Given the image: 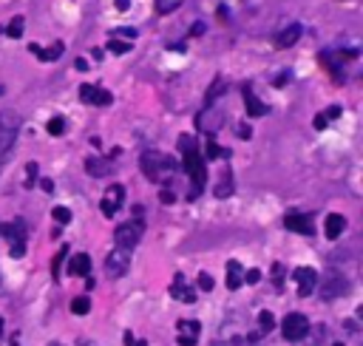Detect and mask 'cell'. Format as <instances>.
<instances>
[{
	"mask_svg": "<svg viewBox=\"0 0 363 346\" xmlns=\"http://www.w3.org/2000/svg\"><path fill=\"white\" fill-rule=\"evenodd\" d=\"M292 281L298 284V295H312L315 287H318V273L312 267H295L292 270Z\"/></svg>",
	"mask_w": 363,
	"mask_h": 346,
	"instance_id": "obj_8",
	"label": "cell"
},
{
	"mask_svg": "<svg viewBox=\"0 0 363 346\" xmlns=\"http://www.w3.org/2000/svg\"><path fill=\"white\" fill-rule=\"evenodd\" d=\"M225 91H227V83H225L222 77H216V80H213V85H210V91L205 94V108H213V102H216Z\"/></svg>",
	"mask_w": 363,
	"mask_h": 346,
	"instance_id": "obj_22",
	"label": "cell"
},
{
	"mask_svg": "<svg viewBox=\"0 0 363 346\" xmlns=\"http://www.w3.org/2000/svg\"><path fill=\"white\" fill-rule=\"evenodd\" d=\"M80 100L85 102V105H100V108H105V105H111L114 102V94L111 91H105V88H100V85H83L80 88Z\"/></svg>",
	"mask_w": 363,
	"mask_h": 346,
	"instance_id": "obj_9",
	"label": "cell"
},
{
	"mask_svg": "<svg viewBox=\"0 0 363 346\" xmlns=\"http://www.w3.org/2000/svg\"><path fill=\"white\" fill-rule=\"evenodd\" d=\"M0 94H4V85H0Z\"/></svg>",
	"mask_w": 363,
	"mask_h": 346,
	"instance_id": "obj_50",
	"label": "cell"
},
{
	"mask_svg": "<svg viewBox=\"0 0 363 346\" xmlns=\"http://www.w3.org/2000/svg\"><path fill=\"white\" fill-rule=\"evenodd\" d=\"M236 133H239V139H250L253 136V128H247V122H239L236 125Z\"/></svg>",
	"mask_w": 363,
	"mask_h": 346,
	"instance_id": "obj_35",
	"label": "cell"
},
{
	"mask_svg": "<svg viewBox=\"0 0 363 346\" xmlns=\"http://www.w3.org/2000/svg\"><path fill=\"white\" fill-rule=\"evenodd\" d=\"M159 196H162V202H165V205H173V193H170V191H162Z\"/></svg>",
	"mask_w": 363,
	"mask_h": 346,
	"instance_id": "obj_45",
	"label": "cell"
},
{
	"mask_svg": "<svg viewBox=\"0 0 363 346\" xmlns=\"http://www.w3.org/2000/svg\"><path fill=\"white\" fill-rule=\"evenodd\" d=\"M69 275H91V258L85 253H77L69 261Z\"/></svg>",
	"mask_w": 363,
	"mask_h": 346,
	"instance_id": "obj_18",
	"label": "cell"
},
{
	"mask_svg": "<svg viewBox=\"0 0 363 346\" xmlns=\"http://www.w3.org/2000/svg\"><path fill=\"white\" fill-rule=\"evenodd\" d=\"M199 290H205V292L213 290V275L210 273H199Z\"/></svg>",
	"mask_w": 363,
	"mask_h": 346,
	"instance_id": "obj_34",
	"label": "cell"
},
{
	"mask_svg": "<svg viewBox=\"0 0 363 346\" xmlns=\"http://www.w3.org/2000/svg\"><path fill=\"white\" fill-rule=\"evenodd\" d=\"M242 94H244V108H247L250 117H267V114H270V105H264V102L253 94V85H244Z\"/></svg>",
	"mask_w": 363,
	"mask_h": 346,
	"instance_id": "obj_12",
	"label": "cell"
},
{
	"mask_svg": "<svg viewBox=\"0 0 363 346\" xmlns=\"http://www.w3.org/2000/svg\"><path fill=\"white\" fill-rule=\"evenodd\" d=\"M85 170H88V177L102 179V177H108V173H111V162L108 159H100V156H88L85 159Z\"/></svg>",
	"mask_w": 363,
	"mask_h": 346,
	"instance_id": "obj_16",
	"label": "cell"
},
{
	"mask_svg": "<svg viewBox=\"0 0 363 346\" xmlns=\"http://www.w3.org/2000/svg\"><path fill=\"white\" fill-rule=\"evenodd\" d=\"M273 278H275V284H281V275H284V267L281 264H273V273H270Z\"/></svg>",
	"mask_w": 363,
	"mask_h": 346,
	"instance_id": "obj_40",
	"label": "cell"
},
{
	"mask_svg": "<svg viewBox=\"0 0 363 346\" xmlns=\"http://www.w3.org/2000/svg\"><path fill=\"white\" fill-rule=\"evenodd\" d=\"M52 216L57 219V225H69V222H71V210H69V208H63V205H57V208L52 210Z\"/></svg>",
	"mask_w": 363,
	"mask_h": 346,
	"instance_id": "obj_31",
	"label": "cell"
},
{
	"mask_svg": "<svg viewBox=\"0 0 363 346\" xmlns=\"http://www.w3.org/2000/svg\"><path fill=\"white\" fill-rule=\"evenodd\" d=\"M170 295H173L176 301H185V304H194V301H196V292H194V290L185 284V278H176V281H173Z\"/></svg>",
	"mask_w": 363,
	"mask_h": 346,
	"instance_id": "obj_17",
	"label": "cell"
},
{
	"mask_svg": "<svg viewBox=\"0 0 363 346\" xmlns=\"http://www.w3.org/2000/svg\"><path fill=\"white\" fill-rule=\"evenodd\" d=\"M258 278H261V273H258V270H247V273H244V281H247V284H256Z\"/></svg>",
	"mask_w": 363,
	"mask_h": 346,
	"instance_id": "obj_39",
	"label": "cell"
},
{
	"mask_svg": "<svg viewBox=\"0 0 363 346\" xmlns=\"http://www.w3.org/2000/svg\"><path fill=\"white\" fill-rule=\"evenodd\" d=\"M18 133H20V117L15 111H0V159L15 148Z\"/></svg>",
	"mask_w": 363,
	"mask_h": 346,
	"instance_id": "obj_3",
	"label": "cell"
},
{
	"mask_svg": "<svg viewBox=\"0 0 363 346\" xmlns=\"http://www.w3.org/2000/svg\"><path fill=\"white\" fill-rule=\"evenodd\" d=\"M0 335H4V321H0Z\"/></svg>",
	"mask_w": 363,
	"mask_h": 346,
	"instance_id": "obj_48",
	"label": "cell"
},
{
	"mask_svg": "<svg viewBox=\"0 0 363 346\" xmlns=\"http://www.w3.org/2000/svg\"><path fill=\"white\" fill-rule=\"evenodd\" d=\"M179 153H182V165H185L188 170V177H191V193L188 199H199L202 191H205V182H208V170H205V156L199 150V142L196 136L191 133H182L179 142H176Z\"/></svg>",
	"mask_w": 363,
	"mask_h": 346,
	"instance_id": "obj_1",
	"label": "cell"
},
{
	"mask_svg": "<svg viewBox=\"0 0 363 346\" xmlns=\"http://www.w3.org/2000/svg\"><path fill=\"white\" fill-rule=\"evenodd\" d=\"M0 230H4L6 239L12 241V256L20 258L23 250H26V225H23V219H18V222H12V225H6V227H0Z\"/></svg>",
	"mask_w": 363,
	"mask_h": 346,
	"instance_id": "obj_7",
	"label": "cell"
},
{
	"mask_svg": "<svg viewBox=\"0 0 363 346\" xmlns=\"http://www.w3.org/2000/svg\"><path fill=\"white\" fill-rule=\"evenodd\" d=\"M230 193H233V177H230V170H225L222 179H219V185H216V196H219V199H227Z\"/></svg>",
	"mask_w": 363,
	"mask_h": 346,
	"instance_id": "obj_23",
	"label": "cell"
},
{
	"mask_svg": "<svg viewBox=\"0 0 363 346\" xmlns=\"http://www.w3.org/2000/svg\"><path fill=\"white\" fill-rule=\"evenodd\" d=\"M346 230V219L340 216V213H329L326 216V222H323V233H326V239H340V233Z\"/></svg>",
	"mask_w": 363,
	"mask_h": 346,
	"instance_id": "obj_15",
	"label": "cell"
},
{
	"mask_svg": "<svg viewBox=\"0 0 363 346\" xmlns=\"http://www.w3.org/2000/svg\"><path fill=\"white\" fill-rule=\"evenodd\" d=\"M105 49H108L111 54H128V52H131V43H125V40H119V37H111Z\"/></svg>",
	"mask_w": 363,
	"mask_h": 346,
	"instance_id": "obj_29",
	"label": "cell"
},
{
	"mask_svg": "<svg viewBox=\"0 0 363 346\" xmlns=\"http://www.w3.org/2000/svg\"><path fill=\"white\" fill-rule=\"evenodd\" d=\"M153 4H156V15H170L185 4V0H153Z\"/></svg>",
	"mask_w": 363,
	"mask_h": 346,
	"instance_id": "obj_26",
	"label": "cell"
},
{
	"mask_svg": "<svg viewBox=\"0 0 363 346\" xmlns=\"http://www.w3.org/2000/svg\"><path fill=\"white\" fill-rule=\"evenodd\" d=\"M23 29H26V20H23V15H18V18H12V23H9L4 32H6L12 40H20V37H23Z\"/></svg>",
	"mask_w": 363,
	"mask_h": 346,
	"instance_id": "obj_24",
	"label": "cell"
},
{
	"mask_svg": "<svg viewBox=\"0 0 363 346\" xmlns=\"http://www.w3.org/2000/svg\"><path fill=\"white\" fill-rule=\"evenodd\" d=\"M74 66H77V71H85V68H88V63H85L83 57H77V63H74Z\"/></svg>",
	"mask_w": 363,
	"mask_h": 346,
	"instance_id": "obj_47",
	"label": "cell"
},
{
	"mask_svg": "<svg viewBox=\"0 0 363 346\" xmlns=\"http://www.w3.org/2000/svg\"><path fill=\"white\" fill-rule=\"evenodd\" d=\"M29 52H32V54H37L43 63H54V60L63 54V43H54V46H49V49H40V46H35V43H32V46H29Z\"/></svg>",
	"mask_w": 363,
	"mask_h": 346,
	"instance_id": "obj_20",
	"label": "cell"
},
{
	"mask_svg": "<svg viewBox=\"0 0 363 346\" xmlns=\"http://www.w3.org/2000/svg\"><path fill=\"white\" fill-rule=\"evenodd\" d=\"M309 332V321L301 315V312H290L284 321H281V335L287 340H304Z\"/></svg>",
	"mask_w": 363,
	"mask_h": 346,
	"instance_id": "obj_6",
	"label": "cell"
},
{
	"mask_svg": "<svg viewBox=\"0 0 363 346\" xmlns=\"http://www.w3.org/2000/svg\"><path fill=\"white\" fill-rule=\"evenodd\" d=\"M71 312H74V315H88V312H91V298H88V295H77V298L71 301Z\"/></svg>",
	"mask_w": 363,
	"mask_h": 346,
	"instance_id": "obj_27",
	"label": "cell"
},
{
	"mask_svg": "<svg viewBox=\"0 0 363 346\" xmlns=\"http://www.w3.org/2000/svg\"><path fill=\"white\" fill-rule=\"evenodd\" d=\"M35 182H37V165L29 162V165H26V188H32Z\"/></svg>",
	"mask_w": 363,
	"mask_h": 346,
	"instance_id": "obj_33",
	"label": "cell"
},
{
	"mask_svg": "<svg viewBox=\"0 0 363 346\" xmlns=\"http://www.w3.org/2000/svg\"><path fill=\"white\" fill-rule=\"evenodd\" d=\"M100 210H102V216L105 219H114V213H117V208L108 202V199H102V205H100Z\"/></svg>",
	"mask_w": 363,
	"mask_h": 346,
	"instance_id": "obj_36",
	"label": "cell"
},
{
	"mask_svg": "<svg viewBox=\"0 0 363 346\" xmlns=\"http://www.w3.org/2000/svg\"><path fill=\"white\" fill-rule=\"evenodd\" d=\"M205 156H208V159H230V150L219 148V145L210 139V142H208V148H205Z\"/></svg>",
	"mask_w": 363,
	"mask_h": 346,
	"instance_id": "obj_28",
	"label": "cell"
},
{
	"mask_svg": "<svg viewBox=\"0 0 363 346\" xmlns=\"http://www.w3.org/2000/svg\"><path fill=\"white\" fill-rule=\"evenodd\" d=\"M63 258H66V250H60L57 258H54V267H52V270H54V278H60V264H63Z\"/></svg>",
	"mask_w": 363,
	"mask_h": 346,
	"instance_id": "obj_38",
	"label": "cell"
},
{
	"mask_svg": "<svg viewBox=\"0 0 363 346\" xmlns=\"http://www.w3.org/2000/svg\"><path fill=\"white\" fill-rule=\"evenodd\" d=\"M105 199L119 210V208H122V202H125V188H122V185H111V188L105 191Z\"/></svg>",
	"mask_w": 363,
	"mask_h": 346,
	"instance_id": "obj_25",
	"label": "cell"
},
{
	"mask_svg": "<svg viewBox=\"0 0 363 346\" xmlns=\"http://www.w3.org/2000/svg\"><path fill=\"white\" fill-rule=\"evenodd\" d=\"M284 227L292 230V233H301V236H312L315 233V222L307 213H287L284 216Z\"/></svg>",
	"mask_w": 363,
	"mask_h": 346,
	"instance_id": "obj_10",
	"label": "cell"
},
{
	"mask_svg": "<svg viewBox=\"0 0 363 346\" xmlns=\"http://www.w3.org/2000/svg\"><path fill=\"white\" fill-rule=\"evenodd\" d=\"M323 117H326V119H338V117H340V105H332V108H329Z\"/></svg>",
	"mask_w": 363,
	"mask_h": 346,
	"instance_id": "obj_41",
	"label": "cell"
},
{
	"mask_svg": "<svg viewBox=\"0 0 363 346\" xmlns=\"http://www.w3.org/2000/svg\"><path fill=\"white\" fill-rule=\"evenodd\" d=\"M46 128H49V133H52V136H63V131H66V119H63V117H54Z\"/></svg>",
	"mask_w": 363,
	"mask_h": 346,
	"instance_id": "obj_30",
	"label": "cell"
},
{
	"mask_svg": "<svg viewBox=\"0 0 363 346\" xmlns=\"http://www.w3.org/2000/svg\"><path fill=\"white\" fill-rule=\"evenodd\" d=\"M145 236V225L139 219L133 222H122L117 230H114V247H125V250H133Z\"/></svg>",
	"mask_w": 363,
	"mask_h": 346,
	"instance_id": "obj_4",
	"label": "cell"
},
{
	"mask_svg": "<svg viewBox=\"0 0 363 346\" xmlns=\"http://www.w3.org/2000/svg\"><path fill=\"white\" fill-rule=\"evenodd\" d=\"M128 6H131V0H117V9L119 12H128Z\"/></svg>",
	"mask_w": 363,
	"mask_h": 346,
	"instance_id": "obj_46",
	"label": "cell"
},
{
	"mask_svg": "<svg viewBox=\"0 0 363 346\" xmlns=\"http://www.w3.org/2000/svg\"><path fill=\"white\" fill-rule=\"evenodd\" d=\"M111 37H122L125 43H131V40H136L139 35H136V29H114V32H111Z\"/></svg>",
	"mask_w": 363,
	"mask_h": 346,
	"instance_id": "obj_32",
	"label": "cell"
},
{
	"mask_svg": "<svg viewBox=\"0 0 363 346\" xmlns=\"http://www.w3.org/2000/svg\"><path fill=\"white\" fill-rule=\"evenodd\" d=\"M301 32H304V29H301L298 23H290L284 32H278V35H275V46H278V49H290V46H295V43L301 40Z\"/></svg>",
	"mask_w": 363,
	"mask_h": 346,
	"instance_id": "obj_14",
	"label": "cell"
},
{
	"mask_svg": "<svg viewBox=\"0 0 363 346\" xmlns=\"http://www.w3.org/2000/svg\"><path fill=\"white\" fill-rule=\"evenodd\" d=\"M230 346H258V343H256V340H250V338H247V340H242V338H236V340H233Z\"/></svg>",
	"mask_w": 363,
	"mask_h": 346,
	"instance_id": "obj_42",
	"label": "cell"
},
{
	"mask_svg": "<svg viewBox=\"0 0 363 346\" xmlns=\"http://www.w3.org/2000/svg\"><path fill=\"white\" fill-rule=\"evenodd\" d=\"M128 267H131V250H125V247H114V250L105 256V275H108V278H119V275H125V273H128Z\"/></svg>",
	"mask_w": 363,
	"mask_h": 346,
	"instance_id": "obj_5",
	"label": "cell"
},
{
	"mask_svg": "<svg viewBox=\"0 0 363 346\" xmlns=\"http://www.w3.org/2000/svg\"><path fill=\"white\" fill-rule=\"evenodd\" d=\"M40 188H43L46 193H52V191H54V182H52V179H40Z\"/></svg>",
	"mask_w": 363,
	"mask_h": 346,
	"instance_id": "obj_43",
	"label": "cell"
},
{
	"mask_svg": "<svg viewBox=\"0 0 363 346\" xmlns=\"http://www.w3.org/2000/svg\"><path fill=\"white\" fill-rule=\"evenodd\" d=\"M326 122H329V119H326L323 114H318V117L312 119V128H315V131H323V128H326Z\"/></svg>",
	"mask_w": 363,
	"mask_h": 346,
	"instance_id": "obj_37",
	"label": "cell"
},
{
	"mask_svg": "<svg viewBox=\"0 0 363 346\" xmlns=\"http://www.w3.org/2000/svg\"><path fill=\"white\" fill-rule=\"evenodd\" d=\"M242 284H244V270H242V264L239 261H227V290H242Z\"/></svg>",
	"mask_w": 363,
	"mask_h": 346,
	"instance_id": "obj_19",
	"label": "cell"
},
{
	"mask_svg": "<svg viewBox=\"0 0 363 346\" xmlns=\"http://www.w3.org/2000/svg\"><path fill=\"white\" fill-rule=\"evenodd\" d=\"M349 292V281L343 275H332L326 278V284L321 287V295L323 298H338V295H346Z\"/></svg>",
	"mask_w": 363,
	"mask_h": 346,
	"instance_id": "obj_13",
	"label": "cell"
},
{
	"mask_svg": "<svg viewBox=\"0 0 363 346\" xmlns=\"http://www.w3.org/2000/svg\"><path fill=\"white\" fill-rule=\"evenodd\" d=\"M136 346H148V343H145V340H139V343H136Z\"/></svg>",
	"mask_w": 363,
	"mask_h": 346,
	"instance_id": "obj_49",
	"label": "cell"
},
{
	"mask_svg": "<svg viewBox=\"0 0 363 346\" xmlns=\"http://www.w3.org/2000/svg\"><path fill=\"white\" fill-rule=\"evenodd\" d=\"M142 170H145V177L150 182H167L173 173H176V162L167 159L159 150H145L142 153Z\"/></svg>",
	"mask_w": 363,
	"mask_h": 346,
	"instance_id": "obj_2",
	"label": "cell"
},
{
	"mask_svg": "<svg viewBox=\"0 0 363 346\" xmlns=\"http://www.w3.org/2000/svg\"><path fill=\"white\" fill-rule=\"evenodd\" d=\"M199 332H202L199 321H179V338H176L179 346H196Z\"/></svg>",
	"mask_w": 363,
	"mask_h": 346,
	"instance_id": "obj_11",
	"label": "cell"
},
{
	"mask_svg": "<svg viewBox=\"0 0 363 346\" xmlns=\"http://www.w3.org/2000/svg\"><path fill=\"white\" fill-rule=\"evenodd\" d=\"M275 329V318H273V312L270 309H261L258 312V332L253 335V340H258L261 335H267V332H273Z\"/></svg>",
	"mask_w": 363,
	"mask_h": 346,
	"instance_id": "obj_21",
	"label": "cell"
},
{
	"mask_svg": "<svg viewBox=\"0 0 363 346\" xmlns=\"http://www.w3.org/2000/svg\"><path fill=\"white\" fill-rule=\"evenodd\" d=\"M205 32V23H194V29H191V37H196V35H202Z\"/></svg>",
	"mask_w": 363,
	"mask_h": 346,
	"instance_id": "obj_44",
	"label": "cell"
}]
</instances>
